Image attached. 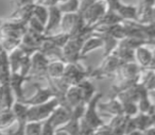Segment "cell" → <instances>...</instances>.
Masks as SVG:
<instances>
[{"label": "cell", "mask_w": 155, "mask_h": 135, "mask_svg": "<svg viewBox=\"0 0 155 135\" xmlns=\"http://www.w3.org/2000/svg\"><path fill=\"white\" fill-rule=\"evenodd\" d=\"M101 98H102V93L99 92L96 93V95L93 97V99L89 102L86 103L84 114H83L82 118H81L82 121H84L87 126L91 127L95 131L104 124V121L101 118V115L99 114V112H98V107H97L98 103L100 102Z\"/></svg>", "instance_id": "1"}, {"label": "cell", "mask_w": 155, "mask_h": 135, "mask_svg": "<svg viewBox=\"0 0 155 135\" xmlns=\"http://www.w3.org/2000/svg\"><path fill=\"white\" fill-rule=\"evenodd\" d=\"M121 64H123V63L116 56L112 53L110 56L103 58L101 64L96 69H91L89 79L101 80L105 79V78H113Z\"/></svg>", "instance_id": "2"}, {"label": "cell", "mask_w": 155, "mask_h": 135, "mask_svg": "<svg viewBox=\"0 0 155 135\" xmlns=\"http://www.w3.org/2000/svg\"><path fill=\"white\" fill-rule=\"evenodd\" d=\"M85 39L77 37V39H69L68 42L62 47V59L66 64H77L84 60L81 56V48Z\"/></svg>", "instance_id": "3"}, {"label": "cell", "mask_w": 155, "mask_h": 135, "mask_svg": "<svg viewBox=\"0 0 155 135\" xmlns=\"http://www.w3.org/2000/svg\"><path fill=\"white\" fill-rule=\"evenodd\" d=\"M60 105V102L56 98H53L51 100L47 101L46 103L38 105H31L28 106V117L27 120L29 121H37L41 122L44 120H46L50 115L52 114V112L55 110V107H58Z\"/></svg>", "instance_id": "4"}, {"label": "cell", "mask_w": 155, "mask_h": 135, "mask_svg": "<svg viewBox=\"0 0 155 135\" xmlns=\"http://www.w3.org/2000/svg\"><path fill=\"white\" fill-rule=\"evenodd\" d=\"M106 12H107V5H106L105 0H99V1H96L91 5H88L80 14L82 15L85 26L93 30L94 26Z\"/></svg>", "instance_id": "5"}, {"label": "cell", "mask_w": 155, "mask_h": 135, "mask_svg": "<svg viewBox=\"0 0 155 135\" xmlns=\"http://www.w3.org/2000/svg\"><path fill=\"white\" fill-rule=\"evenodd\" d=\"M91 68H84L80 63L77 64H66L65 67L64 75L62 78H64L65 81L69 85H77L80 82L84 81L86 79H89V73Z\"/></svg>", "instance_id": "6"}, {"label": "cell", "mask_w": 155, "mask_h": 135, "mask_svg": "<svg viewBox=\"0 0 155 135\" xmlns=\"http://www.w3.org/2000/svg\"><path fill=\"white\" fill-rule=\"evenodd\" d=\"M50 60L41 53L36 51L31 56V70L29 76L31 79L35 80H46L47 79V66Z\"/></svg>", "instance_id": "7"}, {"label": "cell", "mask_w": 155, "mask_h": 135, "mask_svg": "<svg viewBox=\"0 0 155 135\" xmlns=\"http://www.w3.org/2000/svg\"><path fill=\"white\" fill-rule=\"evenodd\" d=\"M154 3L155 0H140L136 5V22L142 25L155 24Z\"/></svg>", "instance_id": "8"}, {"label": "cell", "mask_w": 155, "mask_h": 135, "mask_svg": "<svg viewBox=\"0 0 155 135\" xmlns=\"http://www.w3.org/2000/svg\"><path fill=\"white\" fill-rule=\"evenodd\" d=\"M134 60L140 68H154L155 58L153 46L143 45L134 51Z\"/></svg>", "instance_id": "9"}, {"label": "cell", "mask_w": 155, "mask_h": 135, "mask_svg": "<svg viewBox=\"0 0 155 135\" xmlns=\"http://www.w3.org/2000/svg\"><path fill=\"white\" fill-rule=\"evenodd\" d=\"M33 85H34V87H35V93L30 98H26L22 101V103H25V104L28 105V106L43 104V103H46L47 101L55 98L54 93L52 92V89L49 86L44 87V86H41L39 83H36V82H35Z\"/></svg>", "instance_id": "10"}, {"label": "cell", "mask_w": 155, "mask_h": 135, "mask_svg": "<svg viewBox=\"0 0 155 135\" xmlns=\"http://www.w3.org/2000/svg\"><path fill=\"white\" fill-rule=\"evenodd\" d=\"M26 31V24L17 22L8 17L0 18V36H15L21 39Z\"/></svg>", "instance_id": "11"}, {"label": "cell", "mask_w": 155, "mask_h": 135, "mask_svg": "<svg viewBox=\"0 0 155 135\" xmlns=\"http://www.w3.org/2000/svg\"><path fill=\"white\" fill-rule=\"evenodd\" d=\"M32 81L31 77H24V76H20L19 73H11V77H10L9 81V86L11 88L12 93L14 95V98L15 101L18 102H22V101L26 99L24 93V84L26 82Z\"/></svg>", "instance_id": "12"}, {"label": "cell", "mask_w": 155, "mask_h": 135, "mask_svg": "<svg viewBox=\"0 0 155 135\" xmlns=\"http://www.w3.org/2000/svg\"><path fill=\"white\" fill-rule=\"evenodd\" d=\"M81 103H84L81 89L78 87V85H71L66 89V92H65V94H64L63 101L60 103V105L66 107V109H68L69 111L71 112V110H72L73 107L81 104ZM85 104H86V103H85Z\"/></svg>", "instance_id": "13"}, {"label": "cell", "mask_w": 155, "mask_h": 135, "mask_svg": "<svg viewBox=\"0 0 155 135\" xmlns=\"http://www.w3.org/2000/svg\"><path fill=\"white\" fill-rule=\"evenodd\" d=\"M140 73V67L135 62L123 63L117 69L116 73L114 75V81L118 80H133L138 79Z\"/></svg>", "instance_id": "14"}, {"label": "cell", "mask_w": 155, "mask_h": 135, "mask_svg": "<svg viewBox=\"0 0 155 135\" xmlns=\"http://www.w3.org/2000/svg\"><path fill=\"white\" fill-rule=\"evenodd\" d=\"M61 19H62V13L58 9V7L56 5L48 7V19L45 26L44 35H51L58 32Z\"/></svg>", "instance_id": "15"}, {"label": "cell", "mask_w": 155, "mask_h": 135, "mask_svg": "<svg viewBox=\"0 0 155 135\" xmlns=\"http://www.w3.org/2000/svg\"><path fill=\"white\" fill-rule=\"evenodd\" d=\"M70 115H71V112L68 109L62 106V105H58L52 112L51 115L47 118V120L51 123V126L55 130H58V128H61L65 123H67V121L70 119Z\"/></svg>", "instance_id": "16"}, {"label": "cell", "mask_w": 155, "mask_h": 135, "mask_svg": "<svg viewBox=\"0 0 155 135\" xmlns=\"http://www.w3.org/2000/svg\"><path fill=\"white\" fill-rule=\"evenodd\" d=\"M98 112L105 116L114 117V116L122 115V106L121 102L116 98H110L106 102L98 103Z\"/></svg>", "instance_id": "17"}, {"label": "cell", "mask_w": 155, "mask_h": 135, "mask_svg": "<svg viewBox=\"0 0 155 135\" xmlns=\"http://www.w3.org/2000/svg\"><path fill=\"white\" fill-rule=\"evenodd\" d=\"M102 47H103V42H102L101 37L97 33L93 32L83 43L82 48H81V56L85 59L87 54L93 52L94 50L100 49Z\"/></svg>", "instance_id": "18"}, {"label": "cell", "mask_w": 155, "mask_h": 135, "mask_svg": "<svg viewBox=\"0 0 155 135\" xmlns=\"http://www.w3.org/2000/svg\"><path fill=\"white\" fill-rule=\"evenodd\" d=\"M33 5H34V3H30V5H24V7L16 8L15 11L10 16H8V18L11 20H14V22L27 24L28 19L32 16Z\"/></svg>", "instance_id": "19"}, {"label": "cell", "mask_w": 155, "mask_h": 135, "mask_svg": "<svg viewBox=\"0 0 155 135\" xmlns=\"http://www.w3.org/2000/svg\"><path fill=\"white\" fill-rule=\"evenodd\" d=\"M12 112L15 117V124L18 126H26L28 122L27 117H28V105H26L22 102L15 101L14 104L12 105Z\"/></svg>", "instance_id": "20"}, {"label": "cell", "mask_w": 155, "mask_h": 135, "mask_svg": "<svg viewBox=\"0 0 155 135\" xmlns=\"http://www.w3.org/2000/svg\"><path fill=\"white\" fill-rule=\"evenodd\" d=\"M15 102V98L10 88L9 84L0 85V111L1 110H11Z\"/></svg>", "instance_id": "21"}, {"label": "cell", "mask_w": 155, "mask_h": 135, "mask_svg": "<svg viewBox=\"0 0 155 135\" xmlns=\"http://www.w3.org/2000/svg\"><path fill=\"white\" fill-rule=\"evenodd\" d=\"M66 63L61 60H51L47 66V78L58 79L64 75Z\"/></svg>", "instance_id": "22"}, {"label": "cell", "mask_w": 155, "mask_h": 135, "mask_svg": "<svg viewBox=\"0 0 155 135\" xmlns=\"http://www.w3.org/2000/svg\"><path fill=\"white\" fill-rule=\"evenodd\" d=\"M132 118H133V121L135 123L136 130L141 131V132L148 130L151 127H154L155 124V117L149 116L148 114L138 113L137 115Z\"/></svg>", "instance_id": "23"}, {"label": "cell", "mask_w": 155, "mask_h": 135, "mask_svg": "<svg viewBox=\"0 0 155 135\" xmlns=\"http://www.w3.org/2000/svg\"><path fill=\"white\" fill-rule=\"evenodd\" d=\"M115 13L122 19V22L124 20L136 22V5H125L122 2L118 7V9L115 11Z\"/></svg>", "instance_id": "24"}, {"label": "cell", "mask_w": 155, "mask_h": 135, "mask_svg": "<svg viewBox=\"0 0 155 135\" xmlns=\"http://www.w3.org/2000/svg\"><path fill=\"white\" fill-rule=\"evenodd\" d=\"M97 34L101 37L102 42H103V47H102L103 48V54H102V56L106 58V56H110L114 52V50L116 49L117 46H118L119 41L114 39L113 36H110V35L105 34V33H97Z\"/></svg>", "instance_id": "25"}, {"label": "cell", "mask_w": 155, "mask_h": 135, "mask_svg": "<svg viewBox=\"0 0 155 135\" xmlns=\"http://www.w3.org/2000/svg\"><path fill=\"white\" fill-rule=\"evenodd\" d=\"M78 87L81 89L83 96V101L84 103H87L93 99V97L96 95V86L91 82V79H86L84 81L80 82L79 84H77Z\"/></svg>", "instance_id": "26"}, {"label": "cell", "mask_w": 155, "mask_h": 135, "mask_svg": "<svg viewBox=\"0 0 155 135\" xmlns=\"http://www.w3.org/2000/svg\"><path fill=\"white\" fill-rule=\"evenodd\" d=\"M26 56L24 53L21 49L18 46L16 49H14L12 52H10L8 54V60H9V66H10V70H11V73H15L18 71V68H19V64L20 61H21L22 56Z\"/></svg>", "instance_id": "27"}, {"label": "cell", "mask_w": 155, "mask_h": 135, "mask_svg": "<svg viewBox=\"0 0 155 135\" xmlns=\"http://www.w3.org/2000/svg\"><path fill=\"white\" fill-rule=\"evenodd\" d=\"M15 117L12 110H1L0 111V131H8L15 124Z\"/></svg>", "instance_id": "28"}, {"label": "cell", "mask_w": 155, "mask_h": 135, "mask_svg": "<svg viewBox=\"0 0 155 135\" xmlns=\"http://www.w3.org/2000/svg\"><path fill=\"white\" fill-rule=\"evenodd\" d=\"M80 120L81 118L74 115H70V119L67 121V123L58 129L67 132L69 135H80Z\"/></svg>", "instance_id": "29"}, {"label": "cell", "mask_w": 155, "mask_h": 135, "mask_svg": "<svg viewBox=\"0 0 155 135\" xmlns=\"http://www.w3.org/2000/svg\"><path fill=\"white\" fill-rule=\"evenodd\" d=\"M120 22H122V19H121L115 12L108 11L107 10V12L98 20L97 24L94 26V28H96V27H101V26H112V25L120 24Z\"/></svg>", "instance_id": "30"}, {"label": "cell", "mask_w": 155, "mask_h": 135, "mask_svg": "<svg viewBox=\"0 0 155 135\" xmlns=\"http://www.w3.org/2000/svg\"><path fill=\"white\" fill-rule=\"evenodd\" d=\"M56 7L62 14L78 13L79 7H80V0H67V1L56 5Z\"/></svg>", "instance_id": "31"}, {"label": "cell", "mask_w": 155, "mask_h": 135, "mask_svg": "<svg viewBox=\"0 0 155 135\" xmlns=\"http://www.w3.org/2000/svg\"><path fill=\"white\" fill-rule=\"evenodd\" d=\"M32 16L36 18L45 27L48 19V8L43 5H39V3H34L32 10Z\"/></svg>", "instance_id": "32"}, {"label": "cell", "mask_w": 155, "mask_h": 135, "mask_svg": "<svg viewBox=\"0 0 155 135\" xmlns=\"http://www.w3.org/2000/svg\"><path fill=\"white\" fill-rule=\"evenodd\" d=\"M50 39V41L56 46V47L61 48L65 45V44L68 42V39H70L69 34H66V33H62V32H56L54 34H51V35H46Z\"/></svg>", "instance_id": "33"}, {"label": "cell", "mask_w": 155, "mask_h": 135, "mask_svg": "<svg viewBox=\"0 0 155 135\" xmlns=\"http://www.w3.org/2000/svg\"><path fill=\"white\" fill-rule=\"evenodd\" d=\"M122 115L125 117H134L138 114V107L136 102H122Z\"/></svg>", "instance_id": "34"}, {"label": "cell", "mask_w": 155, "mask_h": 135, "mask_svg": "<svg viewBox=\"0 0 155 135\" xmlns=\"http://www.w3.org/2000/svg\"><path fill=\"white\" fill-rule=\"evenodd\" d=\"M31 70V56H24L20 61L19 68H18L17 73L24 77H30L29 73Z\"/></svg>", "instance_id": "35"}, {"label": "cell", "mask_w": 155, "mask_h": 135, "mask_svg": "<svg viewBox=\"0 0 155 135\" xmlns=\"http://www.w3.org/2000/svg\"><path fill=\"white\" fill-rule=\"evenodd\" d=\"M25 135H41V122H27L25 127Z\"/></svg>", "instance_id": "36"}, {"label": "cell", "mask_w": 155, "mask_h": 135, "mask_svg": "<svg viewBox=\"0 0 155 135\" xmlns=\"http://www.w3.org/2000/svg\"><path fill=\"white\" fill-rule=\"evenodd\" d=\"M55 131L56 130L47 119L41 121V135H54Z\"/></svg>", "instance_id": "37"}, {"label": "cell", "mask_w": 155, "mask_h": 135, "mask_svg": "<svg viewBox=\"0 0 155 135\" xmlns=\"http://www.w3.org/2000/svg\"><path fill=\"white\" fill-rule=\"evenodd\" d=\"M14 3H15L16 8L24 7V5H30V3H35L34 0H12Z\"/></svg>", "instance_id": "38"}, {"label": "cell", "mask_w": 155, "mask_h": 135, "mask_svg": "<svg viewBox=\"0 0 155 135\" xmlns=\"http://www.w3.org/2000/svg\"><path fill=\"white\" fill-rule=\"evenodd\" d=\"M54 135H69L67 132H65V131H62L60 130V129H58V130L55 131V133H54Z\"/></svg>", "instance_id": "39"}, {"label": "cell", "mask_w": 155, "mask_h": 135, "mask_svg": "<svg viewBox=\"0 0 155 135\" xmlns=\"http://www.w3.org/2000/svg\"><path fill=\"white\" fill-rule=\"evenodd\" d=\"M58 1V3H61V2H64V1H67V0H56Z\"/></svg>", "instance_id": "40"}]
</instances>
